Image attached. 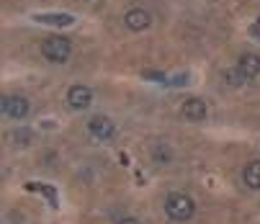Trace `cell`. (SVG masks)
I'll return each mask as SVG.
<instances>
[{
	"instance_id": "6da1fadb",
	"label": "cell",
	"mask_w": 260,
	"mask_h": 224,
	"mask_svg": "<svg viewBox=\"0 0 260 224\" xmlns=\"http://www.w3.org/2000/svg\"><path fill=\"white\" fill-rule=\"evenodd\" d=\"M196 211V204L191 196L185 194H170L165 199V214L173 219V221H188Z\"/></svg>"
},
{
	"instance_id": "7a4b0ae2",
	"label": "cell",
	"mask_w": 260,
	"mask_h": 224,
	"mask_svg": "<svg viewBox=\"0 0 260 224\" xmlns=\"http://www.w3.org/2000/svg\"><path fill=\"white\" fill-rule=\"evenodd\" d=\"M42 54L49 59V62H67L70 59V42L62 39V36H47L42 42Z\"/></svg>"
},
{
	"instance_id": "3957f363",
	"label": "cell",
	"mask_w": 260,
	"mask_h": 224,
	"mask_svg": "<svg viewBox=\"0 0 260 224\" xmlns=\"http://www.w3.org/2000/svg\"><path fill=\"white\" fill-rule=\"evenodd\" d=\"M3 116L8 119H26L28 116V101L23 95H3Z\"/></svg>"
},
{
	"instance_id": "277c9868",
	"label": "cell",
	"mask_w": 260,
	"mask_h": 224,
	"mask_svg": "<svg viewBox=\"0 0 260 224\" xmlns=\"http://www.w3.org/2000/svg\"><path fill=\"white\" fill-rule=\"evenodd\" d=\"M90 103H93L90 88H85V85H72V88L67 90V106H72L75 111H83V108H88Z\"/></svg>"
},
{
	"instance_id": "5b68a950",
	"label": "cell",
	"mask_w": 260,
	"mask_h": 224,
	"mask_svg": "<svg viewBox=\"0 0 260 224\" xmlns=\"http://www.w3.org/2000/svg\"><path fill=\"white\" fill-rule=\"evenodd\" d=\"M124 23H126V28H129V31H144V28H150L152 16L147 13L144 8H132V11H126Z\"/></svg>"
},
{
	"instance_id": "8992f818",
	"label": "cell",
	"mask_w": 260,
	"mask_h": 224,
	"mask_svg": "<svg viewBox=\"0 0 260 224\" xmlns=\"http://www.w3.org/2000/svg\"><path fill=\"white\" fill-rule=\"evenodd\" d=\"M88 132L95 139H111V137H114V132H116V126H114V121H111L108 116H93L88 121Z\"/></svg>"
},
{
	"instance_id": "52a82bcc",
	"label": "cell",
	"mask_w": 260,
	"mask_h": 224,
	"mask_svg": "<svg viewBox=\"0 0 260 224\" xmlns=\"http://www.w3.org/2000/svg\"><path fill=\"white\" fill-rule=\"evenodd\" d=\"M180 114L191 121H201V119H206V103L201 98H188V101H183Z\"/></svg>"
},
{
	"instance_id": "ba28073f",
	"label": "cell",
	"mask_w": 260,
	"mask_h": 224,
	"mask_svg": "<svg viewBox=\"0 0 260 224\" xmlns=\"http://www.w3.org/2000/svg\"><path fill=\"white\" fill-rule=\"evenodd\" d=\"M237 70L242 72V78L245 80H252V78H257L260 75V57L257 54H242L240 57V62H237Z\"/></svg>"
},
{
	"instance_id": "9c48e42d",
	"label": "cell",
	"mask_w": 260,
	"mask_h": 224,
	"mask_svg": "<svg viewBox=\"0 0 260 224\" xmlns=\"http://www.w3.org/2000/svg\"><path fill=\"white\" fill-rule=\"evenodd\" d=\"M242 180H245V185H250L252 191H260V160H252V163L245 165Z\"/></svg>"
},
{
	"instance_id": "30bf717a",
	"label": "cell",
	"mask_w": 260,
	"mask_h": 224,
	"mask_svg": "<svg viewBox=\"0 0 260 224\" xmlns=\"http://www.w3.org/2000/svg\"><path fill=\"white\" fill-rule=\"evenodd\" d=\"M150 155H152V160H155L157 165H168V163L173 160V152H170V149H168L165 144H152Z\"/></svg>"
},
{
	"instance_id": "8fae6325",
	"label": "cell",
	"mask_w": 260,
	"mask_h": 224,
	"mask_svg": "<svg viewBox=\"0 0 260 224\" xmlns=\"http://www.w3.org/2000/svg\"><path fill=\"white\" fill-rule=\"evenodd\" d=\"M36 21H42V23H59V26H67V23H72V16H36Z\"/></svg>"
},
{
	"instance_id": "7c38bea8",
	"label": "cell",
	"mask_w": 260,
	"mask_h": 224,
	"mask_svg": "<svg viewBox=\"0 0 260 224\" xmlns=\"http://www.w3.org/2000/svg\"><path fill=\"white\" fill-rule=\"evenodd\" d=\"M224 80H227V85H242L245 78H242L240 70H237V72H235V70H227V72H224Z\"/></svg>"
},
{
	"instance_id": "4fadbf2b",
	"label": "cell",
	"mask_w": 260,
	"mask_h": 224,
	"mask_svg": "<svg viewBox=\"0 0 260 224\" xmlns=\"http://www.w3.org/2000/svg\"><path fill=\"white\" fill-rule=\"evenodd\" d=\"M116 224H139L137 219H132V216H124V219H119Z\"/></svg>"
}]
</instances>
